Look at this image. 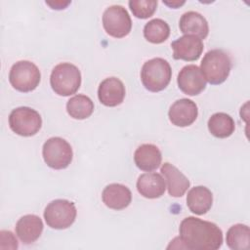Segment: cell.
<instances>
[{"mask_svg": "<svg viewBox=\"0 0 250 250\" xmlns=\"http://www.w3.org/2000/svg\"><path fill=\"white\" fill-rule=\"evenodd\" d=\"M181 247L188 250H217L223 244L222 229L195 217L185 218L179 228Z\"/></svg>", "mask_w": 250, "mask_h": 250, "instance_id": "1", "label": "cell"}, {"mask_svg": "<svg viewBox=\"0 0 250 250\" xmlns=\"http://www.w3.org/2000/svg\"><path fill=\"white\" fill-rule=\"evenodd\" d=\"M231 69L229 56L221 49L208 51L200 63V71L206 82L212 85L222 84L227 80Z\"/></svg>", "mask_w": 250, "mask_h": 250, "instance_id": "2", "label": "cell"}, {"mask_svg": "<svg viewBox=\"0 0 250 250\" xmlns=\"http://www.w3.org/2000/svg\"><path fill=\"white\" fill-rule=\"evenodd\" d=\"M172 69L169 62L162 58H153L146 61L141 70L143 85L149 92H160L170 83Z\"/></svg>", "mask_w": 250, "mask_h": 250, "instance_id": "3", "label": "cell"}, {"mask_svg": "<svg viewBox=\"0 0 250 250\" xmlns=\"http://www.w3.org/2000/svg\"><path fill=\"white\" fill-rule=\"evenodd\" d=\"M50 85L53 91L62 97L75 94L81 85V72L70 62L57 64L50 76Z\"/></svg>", "mask_w": 250, "mask_h": 250, "instance_id": "4", "label": "cell"}, {"mask_svg": "<svg viewBox=\"0 0 250 250\" xmlns=\"http://www.w3.org/2000/svg\"><path fill=\"white\" fill-rule=\"evenodd\" d=\"M41 80V73L36 64L29 61H19L9 72V82L14 89L27 93L35 90Z\"/></svg>", "mask_w": 250, "mask_h": 250, "instance_id": "5", "label": "cell"}, {"mask_svg": "<svg viewBox=\"0 0 250 250\" xmlns=\"http://www.w3.org/2000/svg\"><path fill=\"white\" fill-rule=\"evenodd\" d=\"M9 126L19 136L31 137L41 129L42 118L35 109L28 106H20L11 111Z\"/></svg>", "mask_w": 250, "mask_h": 250, "instance_id": "6", "label": "cell"}, {"mask_svg": "<svg viewBox=\"0 0 250 250\" xmlns=\"http://www.w3.org/2000/svg\"><path fill=\"white\" fill-rule=\"evenodd\" d=\"M76 207L67 199H55L51 201L44 210L46 224L55 229L69 228L76 219Z\"/></svg>", "mask_w": 250, "mask_h": 250, "instance_id": "7", "label": "cell"}, {"mask_svg": "<svg viewBox=\"0 0 250 250\" xmlns=\"http://www.w3.org/2000/svg\"><path fill=\"white\" fill-rule=\"evenodd\" d=\"M42 155L45 163L50 168L61 170L71 163L73 152L71 146L64 139L52 137L44 143Z\"/></svg>", "mask_w": 250, "mask_h": 250, "instance_id": "8", "label": "cell"}, {"mask_svg": "<svg viewBox=\"0 0 250 250\" xmlns=\"http://www.w3.org/2000/svg\"><path fill=\"white\" fill-rule=\"evenodd\" d=\"M103 26L114 38L127 36L132 29V21L127 10L121 5H112L103 14Z\"/></svg>", "mask_w": 250, "mask_h": 250, "instance_id": "9", "label": "cell"}, {"mask_svg": "<svg viewBox=\"0 0 250 250\" xmlns=\"http://www.w3.org/2000/svg\"><path fill=\"white\" fill-rule=\"evenodd\" d=\"M177 83L180 90L188 96L199 95L206 88V80L195 64L185 65L178 74Z\"/></svg>", "mask_w": 250, "mask_h": 250, "instance_id": "10", "label": "cell"}, {"mask_svg": "<svg viewBox=\"0 0 250 250\" xmlns=\"http://www.w3.org/2000/svg\"><path fill=\"white\" fill-rule=\"evenodd\" d=\"M173 58L187 62L196 61L203 52L202 40L194 35H183L171 43Z\"/></svg>", "mask_w": 250, "mask_h": 250, "instance_id": "11", "label": "cell"}, {"mask_svg": "<svg viewBox=\"0 0 250 250\" xmlns=\"http://www.w3.org/2000/svg\"><path fill=\"white\" fill-rule=\"evenodd\" d=\"M198 109L195 103L189 99L177 100L169 108L168 116L171 123L178 127L191 125L197 118Z\"/></svg>", "mask_w": 250, "mask_h": 250, "instance_id": "12", "label": "cell"}, {"mask_svg": "<svg viewBox=\"0 0 250 250\" xmlns=\"http://www.w3.org/2000/svg\"><path fill=\"white\" fill-rule=\"evenodd\" d=\"M98 98L105 106H117L124 101L125 86L117 77H107L103 80L98 88Z\"/></svg>", "mask_w": 250, "mask_h": 250, "instance_id": "13", "label": "cell"}, {"mask_svg": "<svg viewBox=\"0 0 250 250\" xmlns=\"http://www.w3.org/2000/svg\"><path fill=\"white\" fill-rule=\"evenodd\" d=\"M43 222L40 217L28 214L19 219L16 224V234L24 244L35 242L43 231Z\"/></svg>", "mask_w": 250, "mask_h": 250, "instance_id": "14", "label": "cell"}, {"mask_svg": "<svg viewBox=\"0 0 250 250\" xmlns=\"http://www.w3.org/2000/svg\"><path fill=\"white\" fill-rule=\"evenodd\" d=\"M102 199L104 205L113 210H122L129 206L132 201L131 190L121 184H109L103 192Z\"/></svg>", "mask_w": 250, "mask_h": 250, "instance_id": "15", "label": "cell"}, {"mask_svg": "<svg viewBox=\"0 0 250 250\" xmlns=\"http://www.w3.org/2000/svg\"><path fill=\"white\" fill-rule=\"evenodd\" d=\"M161 174L167 183L168 192L173 197L183 196L189 188L188 179L173 164L165 162L160 168Z\"/></svg>", "mask_w": 250, "mask_h": 250, "instance_id": "16", "label": "cell"}, {"mask_svg": "<svg viewBox=\"0 0 250 250\" xmlns=\"http://www.w3.org/2000/svg\"><path fill=\"white\" fill-rule=\"evenodd\" d=\"M137 189L139 193L148 199H154L162 196L166 189L164 178L154 172L144 173L140 175L137 181Z\"/></svg>", "mask_w": 250, "mask_h": 250, "instance_id": "17", "label": "cell"}, {"mask_svg": "<svg viewBox=\"0 0 250 250\" xmlns=\"http://www.w3.org/2000/svg\"><path fill=\"white\" fill-rule=\"evenodd\" d=\"M179 27L185 35H194L201 40L206 38L209 33V25L206 19L194 11H188L182 15Z\"/></svg>", "mask_w": 250, "mask_h": 250, "instance_id": "18", "label": "cell"}, {"mask_svg": "<svg viewBox=\"0 0 250 250\" xmlns=\"http://www.w3.org/2000/svg\"><path fill=\"white\" fill-rule=\"evenodd\" d=\"M162 160L161 151L152 144L141 145L134 153V161L136 166L146 172H151L157 169Z\"/></svg>", "mask_w": 250, "mask_h": 250, "instance_id": "19", "label": "cell"}, {"mask_svg": "<svg viewBox=\"0 0 250 250\" xmlns=\"http://www.w3.org/2000/svg\"><path fill=\"white\" fill-rule=\"evenodd\" d=\"M213 194L204 186L192 188L187 195V205L188 209L196 215L206 214L212 207Z\"/></svg>", "mask_w": 250, "mask_h": 250, "instance_id": "20", "label": "cell"}, {"mask_svg": "<svg viewBox=\"0 0 250 250\" xmlns=\"http://www.w3.org/2000/svg\"><path fill=\"white\" fill-rule=\"evenodd\" d=\"M208 130L216 138L225 139L232 135L235 123L232 117L225 112H217L208 120Z\"/></svg>", "mask_w": 250, "mask_h": 250, "instance_id": "21", "label": "cell"}, {"mask_svg": "<svg viewBox=\"0 0 250 250\" xmlns=\"http://www.w3.org/2000/svg\"><path fill=\"white\" fill-rule=\"evenodd\" d=\"M66 111L74 119H86L94 111V103L85 95H75L66 103Z\"/></svg>", "mask_w": 250, "mask_h": 250, "instance_id": "22", "label": "cell"}, {"mask_svg": "<svg viewBox=\"0 0 250 250\" xmlns=\"http://www.w3.org/2000/svg\"><path fill=\"white\" fill-rule=\"evenodd\" d=\"M250 230L249 227L243 224L231 226L226 236L227 245L232 250H243L249 248Z\"/></svg>", "mask_w": 250, "mask_h": 250, "instance_id": "23", "label": "cell"}, {"mask_svg": "<svg viewBox=\"0 0 250 250\" xmlns=\"http://www.w3.org/2000/svg\"><path fill=\"white\" fill-rule=\"evenodd\" d=\"M170 35L169 24L161 19H153L146 23L144 37L152 44H160L168 39Z\"/></svg>", "mask_w": 250, "mask_h": 250, "instance_id": "24", "label": "cell"}, {"mask_svg": "<svg viewBox=\"0 0 250 250\" xmlns=\"http://www.w3.org/2000/svg\"><path fill=\"white\" fill-rule=\"evenodd\" d=\"M128 4L133 15L141 20L151 17L157 7V1L155 0H130Z\"/></svg>", "mask_w": 250, "mask_h": 250, "instance_id": "25", "label": "cell"}, {"mask_svg": "<svg viewBox=\"0 0 250 250\" xmlns=\"http://www.w3.org/2000/svg\"><path fill=\"white\" fill-rule=\"evenodd\" d=\"M0 242H8V248L11 249H17L19 247L18 241L14 234L9 230H1L0 232Z\"/></svg>", "mask_w": 250, "mask_h": 250, "instance_id": "26", "label": "cell"}, {"mask_svg": "<svg viewBox=\"0 0 250 250\" xmlns=\"http://www.w3.org/2000/svg\"><path fill=\"white\" fill-rule=\"evenodd\" d=\"M70 2L66 1V2H62V1H55V2H46L47 5L51 6L52 9H56V10H62L64 9Z\"/></svg>", "mask_w": 250, "mask_h": 250, "instance_id": "27", "label": "cell"}, {"mask_svg": "<svg viewBox=\"0 0 250 250\" xmlns=\"http://www.w3.org/2000/svg\"><path fill=\"white\" fill-rule=\"evenodd\" d=\"M163 3L164 4H166V5H168L169 7H171V8H174V9H177L178 7H180V6H182V5H184L186 2L185 1H172V2H168V1H163Z\"/></svg>", "mask_w": 250, "mask_h": 250, "instance_id": "28", "label": "cell"}]
</instances>
